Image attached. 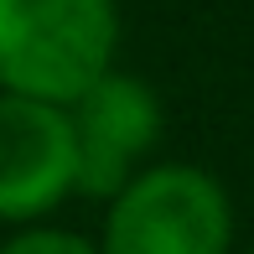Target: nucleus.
<instances>
[{
	"instance_id": "1",
	"label": "nucleus",
	"mask_w": 254,
	"mask_h": 254,
	"mask_svg": "<svg viewBox=\"0 0 254 254\" xmlns=\"http://www.w3.org/2000/svg\"><path fill=\"white\" fill-rule=\"evenodd\" d=\"M120 57L114 0H0V94L73 104Z\"/></svg>"
},
{
	"instance_id": "2",
	"label": "nucleus",
	"mask_w": 254,
	"mask_h": 254,
	"mask_svg": "<svg viewBox=\"0 0 254 254\" xmlns=\"http://www.w3.org/2000/svg\"><path fill=\"white\" fill-rule=\"evenodd\" d=\"M234 202L213 171L151 161L104 202L99 254H228Z\"/></svg>"
},
{
	"instance_id": "3",
	"label": "nucleus",
	"mask_w": 254,
	"mask_h": 254,
	"mask_svg": "<svg viewBox=\"0 0 254 254\" xmlns=\"http://www.w3.org/2000/svg\"><path fill=\"white\" fill-rule=\"evenodd\" d=\"M67 125L78 151V197L109 202L140 166H151L166 135V109L140 73L109 67L94 88L67 104Z\"/></svg>"
},
{
	"instance_id": "4",
	"label": "nucleus",
	"mask_w": 254,
	"mask_h": 254,
	"mask_svg": "<svg viewBox=\"0 0 254 254\" xmlns=\"http://www.w3.org/2000/svg\"><path fill=\"white\" fill-rule=\"evenodd\" d=\"M78 197V151L63 104L0 94V223H42Z\"/></svg>"
},
{
	"instance_id": "5",
	"label": "nucleus",
	"mask_w": 254,
	"mask_h": 254,
	"mask_svg": "<svg viewBox=\"0 0 254 254\" xmlns=\"http://www.w3.org/2000/svg\"><path fill=\"white\" fill-rule=\"evenodd\" d=\"M0 254H99V244L57 223H26L0 244Z\"/></svg>"
},
{
	"instance_id": "6",
	"label": "nucleus",
	"mask_w": 254,
	"mask_h": 254,
	"mask_svg": "<svg viewBox=\"0 0 254 254\" xmlns=\"http://www.w3.org/2000/svg\"><path fill=\"white\" fill-rule=\"evenodd\" d=\"M249 254H254V249H249Z\"/></svg>"
}]
</instances>
